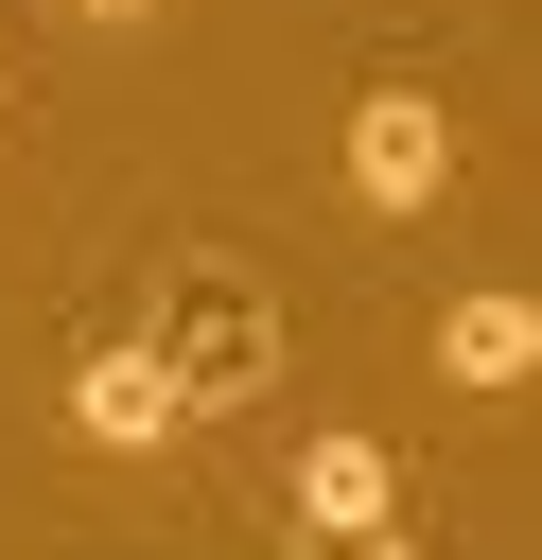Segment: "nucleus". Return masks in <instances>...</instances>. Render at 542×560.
<instances>
[{"instance_id": "nucleus-1", "label": "nucleus", "mask_w": 542, "mask_h": 560, "mask_svg": "<svg viewBox=\"0 0 542 560\" xmlns=\"http://www.w3.org/2000/svg\"><path fill=\"white\" fill-rule=\"evenodd\" d=\"M157 368L192 385V420H210V402H262V368H280V298H262L245 262H175V315H157Z\"/></svg>"}, {"instance_id": "nucleus-2", "label": "nucleus", "mask_w": 542, "mask_h": 560, "mask_svg": "<svg viewBox=\"0 0 542 560\" xmlns=\"http://www.w3.org/2000/svg\"><path fill=\"white\" fill-rule=\"evenodd\" d=\"M350 192L367 210H437L455 192V105L437 88H367L350 105Z\"/></svg>"}, {"instance_id": "nucleus-3", "label": "nucleus", "mask_w": 542, "mask_h": 560, "mask_svg": "<svg viewBox=\"0 0 542 560\" xmlns=\"http://www.w3.org/2000/svg\"><path fill=\"white\" fill-rule=\"evenodd\" d=\"M70 438H87V455H175V438H192V385L157 368V332H122V350L70 368Z\"/></svg>"}, {"instance_id": "nucleus-4", "label": "nucleus", "mask_w": 542, "mask_h": 560, "mask_svg": "<svg viewBox=\"0 0 542 560\" xmlns=\"http://www.w3.org/2000/svg\"><path fill=\"white\" fill-rule=\"evenodd\" d=\"M437 385H472V402L542 385V298H525V280H472V298H437Z\"/></svg>"}, {"instance_id": "nucleus-5", "label": "nucleus", "mask_w": 542, "mask_h": 560, "mask_svg": "<svg viewBox=\"0 0 542 560\" xmlns=\"http://www.w3.org/2000/svg\"><path fill=\"white\" fill-rule=\"evenodd\" d=\"M385 508H402V455H385V438H350V420L297 438V525H315V542H385Z\"/></svg>"}, {"instance_id": "nucleus-6", "label": "nucleus", "mask_w": 542, "mask_h": 560, "mask_svg": "<svg viewBox=\"0 0 542 560\" xmlns=\"http://www.w3.org/2000/svg\"><path fill=\"white\" fill-rule=\"evenodd\" d=\"M315 560H402V542H315Z\"/></svg>"}, {"instance_id": "nucleus-7", "label": "nucleus", "mask_w": 542, "mask_h": 560, "mask_svg": "<svg viewBox=\"0 0 542 560\" xmlns=\"http://www.w3.org/2000/svg\"><path fill=\"white\" fill-rule=\"evenodd\" d=\"M70 18H157V0H70Z\"/></svg>"}]
</instances>
